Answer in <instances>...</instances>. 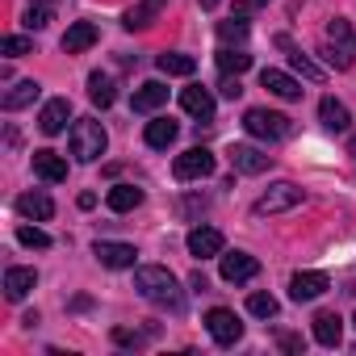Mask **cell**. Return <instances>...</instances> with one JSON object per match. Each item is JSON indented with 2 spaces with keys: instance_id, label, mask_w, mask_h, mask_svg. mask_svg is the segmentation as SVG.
Instances as JSON below:
<instances>
[{
  "instance_id": "29",
  "label": "cell",
  "mask_w": 356,
  "mask_h": 356,
  "mask_svg": "<svg viewBox=\"0 0 356 356\" xmlns=\"http://www.w3.org/2000/svg\"><path fill=\"white\" fill-rule=\"evenodd\" d=\"M248 67H252V55L248 51H231V47L218 51V72L222 76H243Z\"/></svg>"
},
{
  "instance_id": "21",
  "label": "cell",
  "mask_w": 356,
  "mask_h": 356,
  "mask_svg": "<svg viewBox=\"0 0 356 356\" xmlns=\"http://www.w3.org/2000/svg\"><path fill=\"white\" fill-rule=\"evenodd\" d=\"M34 285H38V273H34V268H9V273H5V298H9V302H22Z\"/></svg>"
},
{
  "instance_id": "40",
  "label": "cell",
  "mask_w": 356,
  "mask_h": 356,
  "mask_svg": "<svg viewBox=\"0 0 356 356\" xmlns=\"http://www.w3.org/2000/svg\"><path fill=\"white\" fill-rule=\"evenodd\" d=\"M352 323H356V318H352Z\"/></svg>"
},
{
  "instance_id": "6",
  "label": "cell",
  "mask_w": 356,
  "mask_h": 356,
  "mask_svg": "<svg viewBox=\"0 0 356 356\" xmlns=\"http://www.w3.org/2000/svg\"><path fill=\"white\" fill-rule=\"evenodd\" d=\"M206 331H210V339H214L218 348H231V343L243 339V323H239V314L227 310V306H214V310L206 314Z\"/></svg>"
},
{
  "instance_id": "20",
  "label": "cell",
  "mask_w": 356,
  "mask_h": 356,
  "mask_svg": "<svg viewBox=\"0 0 356 356\" xmlns=\"http://www.w3.org/2000/svg\"><path fill=\"white\" fill-rule=\"evenodd\" d=\"M163 101H168V88L159 80H147L143 88H134V101L130 105H134V113H155Z\"/></svg>"
},
{
  "instance_id": "10",
  "label": "cell",
  "mask_w": 356,
  "mask_h": 356,
  "mask_svg": "<svg viewBox=\"0 0 356 356\" xmlns=\"http://www.w3.org/2000/svg\"><path fill=\"white\" fill-rule=\"evenodd\" d=\"M92 256H97L105 268H134V260H138L134 243H113V239H97Z\"/></svg>"
},
{
  "instance_id": "30",
  "label": "cell",
  "mask_w": 356,
  "mask_h": 356,
  "mask_svg": "<svg viewBox=\"0 0 356 356\" xmlns=\"http://www.w3.org/2000/svg\"><path fill=\"white\" fill-rule=\"evenodd\" d=\"M88 97H92V105L109 109V105H113V97H118V88H113V80H109V76L92 72V76H88Z\"/></svg>"
},
{
  "instance_id": "12",
  "label": "cell",
  "mask_w": 356,
  "mask_h": 356,
  "mask_svg": "<svg viewBox=\"0 0 356 356\" xmlns=\"http://www.w3.org/2000/svg\"><path fill=\"white\" fill-rule=\"evenodd\" d=\"M327 289H331L327 273H293V277H289V298H293V302H314V298L327 293Z\"/></svg>"
},
{
  "instance_id": "23",
  "label": "cell",
  "mask_w": 356,
  "mask_h": 356,
  "mask_svg": "<svg viewBox=\"0 0 356 356\" xmlns=\"http://www.w3.org/2000/svg\"><path fill=\"white\" fill-rule=\"evenodd\" d=\"M277 47H285V51H289V67H293V72H302V76H306V80H314V84H318V80H327V72H323L310 55H302L289 38H277Z\"/></svg>"
},
{
  "instance_id": "18",
  "label": "cell",
  "mask_w": 356,
  "mask_h": 356,
  "mask_svg": "<svg viewBox=\"0 0 356 356\" xmlns=\"http://www.w3.org/2000/svg\"><path fill=\"white\" fill-rule=\"evenodd\" d=\"M339 335H343V318H339L335 310H318V314H314V339H318L323 348H335Z\"/></svg>"
},
{
  "instance_id": "1",
  "label": "cell",
  "mask_w": 356,
  "mask_h": 356,
  "mask_svg": "<svg viewBox=\"0 0 356 356\" xmlns=\"http://www.w3.org/2000/svg\"><path fill=\"white\" fill-rule=\"evenodd\" d=\"M134 289H138L151 306H163V310H172V314H181V310H185L181 281H176L168 268H159V264H143V268L134 273Z\"/></svg>"
},
{
  "instance_id": "26",
  "label": "cell",
  "mask_w": 356,
  "mask_h": 356,
  "mask_svg": "<svg viewBox=\"0 0 356 356\" xmlns=\"http://www.w3.org/2000/svg\"><path fill=\"white\" fill-rule=\"evenodd\" d=\"M147 147H155V151H163V147H172L176 143V122L172 118H155V122H147Z\"/></svg>"
},
{
  "instance_id": "11",
  "label": "cell",
  "mask_w": 356,
  "mask_h": 356,
  "mask_svg": "<svg viewBox=\"0 0 356 356\" xmlns=\"http://www.w3.org/2000/svg\"><path fill=\"white\" fill-rule=\"evenodd\" d=\"M268 163H273V155H264L260 147H248V143H235V147H231V168H235V172L260 176V172H268Z\"/></svg>"
},
{
  "instance_id": "38",
  "label": "cell",
  "mask_w": 356,
  "mask_h": 356,
  "mask_svg": "<svg viewBox=\"0 0 356 356\" xmlns=\"http://www.w3.org/2000/svg\"><path fill=\"white\" fill-rule=\"evenodd\" d=\"M197 5H202V9H218V0H197Z\"/></svg>"
},
{
  "instance_id": "2",
  "label": "cell",
  "mask_w": 356,
  "mask_h": 356,
  "mask_svg": "<svg viewBox=\"0 0 356 356\" xmlns=\"http://www.w3.org/2000/svg\"><path fill=\"white\" fill-rule=\"evenodd\" d=\"M67 143H72V155H76L80 163H92V159H101V155H105V147H109V138H105V126H101L97 118H80V122H72V134H67Z\"/></svg>"
},
{
  "instance_id": "16",
  "label": "cell",
  "mask_w": 356,
  "mask_h": 356,
  "mask_svg": "<svg viewBox=\"0 0 356 356\" xmlns=\"http://www.w3.org/2000/svg\"><path fill=\"white\" fill-rule=\"evenodd\" d=\"M260 84H264L273 97H281V101H298V97H302V84H298L289 72H277V67H264V72H260Z\"/></svg>"
},
{
  "instance_id": "32",
  "label": "cell",
  "mask_w": 356,
  "mask_h": 356,
  "mask_svg": "<svg viewBox=\"0 0 356 356\" xmlns=\"http://www.w3.org/2000/svg\"><path fill=\"white\" fill-rule=\"evenodd\" d=\"M51 13H55V5H47V0H38V5H30L26 9V30H47L51 26Z\"/></svg>"
},
{
  "instance_id": "28",
  "label": "cell",
  "mask_w": 356,
  "mask_h": 356,
  "mask_svg": "<svg viewBox=\"0 0 356 356\" xmlns=\"http://www.w3.org/2000/svg\"><path fill=\"white\" fill-rule=\"evenodd\" d=\"M38 101V84L34 80H17L9 92H5V109L13 113V109H26V105H34Z\"/></svg>"
},
{
  "instance_id": "19",
  "label": "cell",
  "mask_w": 356,
  "mask_h": 356,
  "mask_svg": "<svg viewBox=\"0 0 356 356\" xmlns=\"http://www.w3.org/2000/svg\"><path fill=\"white\" fill-rule=\"evenodd\" d=\"M92 42H97V26H92V22H72L67 34H63V51H67V55H80V51H88Z\"/></svg>"
},
{
  "instance_id": "14",
  "label": "cell",
  "mask_w": 356,
  "mask_h": 356,
  "mask_svg": "<svg viewBox=\"0 0 356 356\" xmlns=\"http://www.w3.org/2000/svg\"><path fill=\"white\" fill-rule=\"evenodd\" d=\"M67 118H72V101H67V97H55V101L42 105V113H38V130H42V134H63Z\"/></svg>"
},
{
  "instance_id": "5",
  "label": "cell",
  "mask_w": 356,
  "mask_h": 356,
  "mask_svg": "<svg viewBox=\"0 0 356 356\" xmlns=\"http://www.w3.org/2000/svg\"><path fill=\"white\" fill-rule=\"evenodd\" d=\"M293 206H302V189L289 185V181H281V185H273L264 197H256L252 214H256V218H268V214H285V210H293Z\"/></svg>"
},
{
  "instance_id": "37",
  "label": "cell",
  "mask_w": 356,
  "mask_h": 356,
  "mask_svg": "<svg viewBox=\"0 0 356 356\" xmlns=\"http://www.w3.org/2000/svg\"><path fill=\"white\" fill-rule=\"evenodd\" d=\"M281 348H285V352H298V348H302V339H298V335H281Z\"/></svg>"
},
{
  "instance_id": "8",
  "label": "cell",
  "mask_w": 356,
  "mask_h": 356,
  "mask_svg": "<svg viewBox=\"0 0 356 356\" xmlns=\"http://www.w3.org/2000/svg\"><path fill=\"white\" fill-rule=\"evenodd\" d=\"M218 260H222V281H231V285H243L260 273V260L248 252H222Z\"/></svg>"
},
{
  "instance_id": "27",
  "label": "cell",
  "mask_w": 356,
  "mask_h": 356,
  "mask_svg": "<svg viewBox=\"0 0 356 356\" xmlns=\"http://www.w3.org/2000/svg\"><path fill=\"white\" fill-rule=\"evenodd\" d=\"M155 63H159L163 76H193V72H197V59H193V55H176V51H163Z\"/></svg>"
},
{
  "instance_id": "22",
  "label": "cell",
  "mask_w": 356,
  "mask_h": 356,
  "mask_svg": "<svg viewBox=\"0 0 356 356\" xmlns=\"http://www.w3.org/2000/svg\"><path fill=\"white\" fill-rule=\"evenodd\" d=\"M163 5H168V0H138V5L126 13V22H122V26H126V30H147V26L163 13Z\"/></svg>"
},
{
  "instance_id": "39",
  "label": "cell",
  "mask_w": 356,
  "mask_h": 356,
  "mask_svg": "<svg viewBox=\"0 0 356 356\" xmlns=\"http://www.w3.org/2000/svg\"><path fill=\"white\" fill-rule=\"evenodd\" d=\"M348 151H352V155H356V134H352V143H348Z\"/></svg>"
},
{
  "instance_id": "17",
  "label": "cell",
  "mask_w": 356,
  "mask_h": 356,
  "mask_svg": "<svg viewBox=\"0 0 356 356\" xmlns=\"http://www.w3.org/2000/svg\"><path fill=\"white\" fill-rule=\"evenodd\" d=\"M181 105H185V113H193L197 122H210V118H214V97H210L202 84H189V88L181 92Z\"/></svg>"
},
{
  "instance_id": "34",
  "label": "cell",
  "mask_w": 356,
  "mask_h": 356,
  "mask_svg": "<svg viewBox=\"0 0 356 356\" xmlns=\"http://www.w3.org/2000/svg\"><path fill=\"white\" fill-rule=\"evenodd\" d=\"M17 243H22V248H38V252H47V248H51V235H47L42 227H17Z\"/></svg>"
},
{
  "instance_id": "24",
  "label": "cell",
  "mask_w": 356,
  "mask_h": 356,
  "mask_svg": "<svg viewBox=\"0 0 356 356\" xmlns=\"http://www.w3.org/2000/svg\"><path fill=\"white\" fill-rule=\"evenodd\" d=\"M105 206H109L113 214H130L134 206H143V189H134V185H113V189L105 193Z\"/></svg>"
},
{
  "instance_id": "35",
  "label": "cell",
  "mask_w": 356,
  "mask_h": 356,
  "mask_svg": "<svg viewBox=\"0 0 356 356\" xmlns=\"http://www.w3.org/2000/svg\"><path fill=\"white\" fill-rule=\"evenodd\" d=\"M248 310H252L256 318H273V314H277V298H273V293H252V298H248Z\"/></svg>"
},
{
  "instance_id": "25",
  "label": "cell",
  "mask_w": 356,
  "mask_h": 356,
  "mask_svg": "<svg viewBox=\"0 0 356 356\" xmlns=\"http://www.w3.org/2000/svg\"><path fill=\"white\" fill-rule=\"evenodd\" d=\"M318 118H323V126L335 130V134H343L348 122H352V118H348V105H339L335 97H323V101H318Z\"/></svg>"
},
{
  "instance_id": "36",
  "label": "cell",
  "mask_w": 356,
  "mask_h": 356,
  "mask_svg": "<svg viewBox=\"0 0 356 356\" xmlns=\"http://www.w3.org/2000/svg\"><path fill=\"white\" fill-rule=\"evenodd\" d=\"M218 88H222V97H227V101L243 97V88H239V76H222V84H218Z\"/></svg>"
},
{
  "instance_id": "33",
  "label": "cell",
  "mask_w": 356,
  "mask_h": 356,
  "mask_svg": "<svg viewBox=\"0 0 356 356\" xmlns=\"http://www.w3.org/2000/svg\"><path fill=\"white\" fill-rule=\"evenodd\" d=\"M218 38L231 47V42H243L248 38V22L243 17H227V22H218Z\"/></svg>"
},
{
  "instance_id": "4",
  "label": "cell",
  "mask_w": 356,
  "mask_h": 356,
  "mask_svg": "<svg viewBox=\"0 0 356 356\" xmlns=\"http://www.w3.org/2000/svg\"><path fill=\"white\" fill-rule=\"evenodd\" d=\"M243 130L252 138H264V143H277V138H289L293 122L285 113H273V109H248L243 113Z\"/></svg>"
},
{
  "instance_id": "31",
  "label": "cell",
  "mask_w": 356,
  "mask_h": 356,
  "mask_svg": "<svg viewBox=\"0 0 356 356\" xmlns=\"http://www.w3.org/2000/svg\"><path fill=\"white\" fill-rule=\"evenodd\" d=\"M34 51V38L30 34H9V38H0V55H9V59H22Z\"/></svg>"
},
{
  "instance_id": "15",
  "label": "cell",
  "mask_w": 356,
  "mask_h": 356,
  "mask_svg": "<svg viewBox=\"0 0 356 356\" xmlns=\"http://www.w3.org/2000/svg\"><path fill=\"white\" fill-rule=\"evenodd\" d=\"M17 214H22V218H30V222H51V218H55V202H51L42 189L22 193V197H17Z\"/></svg>"
},
{
  "instance_id": "7",
  "label": "cell",
  "mask_w": 356,
  "mask_h": 356,
  "mask_svg": "<svg viewBox=\"0 0 356 356\" xmlns=\"http://www.w3.org/2000/svg\"><path fill=\"white\" fill-rule=\"evenodd\" d=\"M210 172H214V155L206 147H189L185 155H176V163H172L176 181H206Z\"/></svg>"
},
{
  "instance_id": "13",
  "label": "cell",
  "mask_w": 356,
  "mask_h": 356,
  "mask_svg": "<svg viewBox=\"0 0 356 356\" xmlns=\"http://www.w3.org/2000/svg\"><path fill=\"white\" fill-rule=\"evenodd\" d=\"M34 172L42 176L47 185H63V181H67V159H63L59 151H47V147H42V151H34Z\"/></svg>"
},
{
  "instance_id": "3",
  "label": "cell",
  "mask_w": 356,
  "mask_h": 356,
  "mask_svg": "<svg viewBox=\"0 0 356 356\" xmlns=\"http://www.w3.org/2000/svg\"><path fill=\"white\" fill-rule=\"evenodd\" d=\"M327 59H331L335 72H348L356 63V30H352V22H343V17L327 22Z\"/></svg>"
},
{
  "instance_id": "9",
  "label": "cell",
  "mask_w": 356,
  "mask_h": 356,
  "mask_svg": "<svg viewBox=\"0 0 356 356\" xmlns=\"http://www.w3.org/2000/svg\"><path fill=\"white\" fill-rule=\"evenodd\" d=\"M222 248H227V239L218 227H193L189 231V256L210 260V256H222Z\"/></svg>"
}]
</instances>
